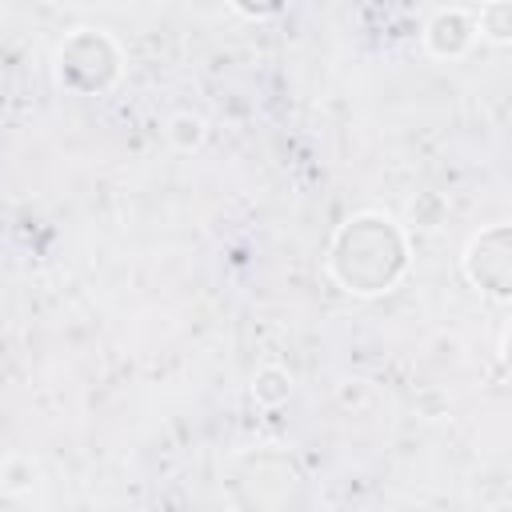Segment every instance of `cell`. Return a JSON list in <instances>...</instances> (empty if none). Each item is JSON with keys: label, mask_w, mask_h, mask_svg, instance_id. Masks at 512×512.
I'll use <instances>...</instances> for the list:
<instances>
[{"label": "cell", "mask_w": 512, "mask_h": 512, "mask_svg": "<svg viewBox=\"0 0 512 512\" xmlns=\"http://www.w3.org/2000/svg\"><path fill=\"white\" fill-rule=\"evenodd\" d=\"M404 264H408V244H404L400 228L388 216H376V212L352 216L328 248L332 276L348 292H360V296L388 292L400 280Z\"/></svg>", "instance_id": "6da1fadb"}, {"label": "cell", "mask_w": 512, "mask_h": 512, "mask_svg": "<svg viewBox=\"0 0 512 512\" xmlns=\"http://www.w3.org/2000/svg\"><path fill=\"white\" fill-rule=\"evenodd\" d=\"M116 72H120V52H116V44L104 32L84 28L76 36H68L64 48L56 52V76H60V84L72 88V92H80V96L108 88L116 80Z\"/></svg>", "instance_id": "7a4b0ae2"}, {"label": "cell", "mask_w": 512, "mask_h": 512, "mask_svg": "<svg viewBox=\"0 0 512 512\" xmlns=\"http://www.w3.org/2000/svg\"><path fill=\"white\" fill-rule=\"evenodd\" d=\"M464 276L480 292H488L496 300H504L512 292V240H508V224H492V228H484L480 236L468 240V248H464Z\"/></svg>", "instance_id": "3957f363"}, {"label": "cell", "mask_w": 512, "mask_h": 512, "mask_svg": "<svg viewBox=\"0 0 512 512\" xmlns=\"http://www.w3.org/2000/svg\"><path fill=\"white\" fill-rule=\"evenodd\" d=\"M476 36V20L464 12V8H448V12H436L424 40L436 56H460Z\"/></svg>", "instance_id": "277c9868"}, {"label": "cell", "mask_w": 512, "mask_h": 512, "mask_svg": "<svg viewBox=\"0 0 512 512\" xmlns=\"http://www.w3.org/2000/svg\"><path fill=\"white\" fill-rule=\"evenodd\" d=\"M288 392H292V380H288V372L284 368H260L256 376H252V396H256V404H284L288 400Z\"/></svg>", "instance_id": "5b68a950"}, {"label": "cell", "mask_w": 512, "mask_h": 512, "mask_svg": "<svg viewBox=\"0 0 512 512\" xmlns=\"http://www.w3.org/2000/svg\"><path fill=\"white\" fill-rule=\"evenodd\" d=\"M476 28H480L488 40L504 44V40L512 36V4H508V0H488V4L480 8V20H476Z\"/></svg>", "instance_id": "8992f818"}, {"label": "cell", "mask_w": 512, "mask_h": 512, "mask_svg": "<svg viewBox=\"0 0 512 512\" xmlns=\"http://www.w3.org/2000/svg\"><path fill=\"white\" fill-rule=\"evenodd\" d=\"M168 140L176 144V148H196L200 140H204V120L200 116H192V112H180V116H172V124H168Z\"/></svg>", "instance_id": "52a82bcc"}, {"label": "cell", "mask_w": 512, "mask_h": 512, "mask_svg": "<svg viewBox=\"0 0 512 512\" xmlns=\"http://www.w3.org/2000/svg\"><path fill=\"white\" fill-rule=\"evenodd\" d=\"M284 4H288V0H232V8H236V12H244V16H252V20L276 16Z\"/></svg>", "instance_id": "ba28073f"}]
</instances>
